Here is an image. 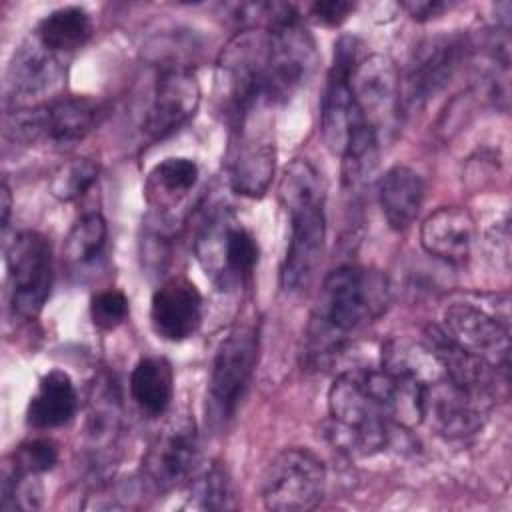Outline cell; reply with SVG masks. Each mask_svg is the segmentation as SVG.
Instances as JSON below:
<instances>
[{
    "label": "cell",
    "mask_w": 512,
    "mask_h": 512,
    "mask_svg": "<svg viewBox=\"0 0 512 512\" xmlns=\"http://www.w3.org/2000/svg\"><path fill=\"white\" fill-rule=\"evenodd\" d=\"M494 398L454 384L446 376L424 386L422 422L444 438H468L488 420Z\"/></svg>",
    "instance_id": "obj_12"
},
{
    "label": "cell",
    "mask_w": 512,
    "mask_h": 512,
    "mask_svg": "<svg viewBox=\"0 0 512 512\" xmlns=\"http://www.w3.org/2000/svg\"><path fill=\"white\" fill-rule=\"evenodd\" d=\"M202 322V296L186 278H170L156 288L150 302V324L168 342L190 338Z\"/></svg>",
    "instance_id": "obj_18"
},
{
    "label": "cell",
    "mask_w": 512,
    "mask_h": 512,
    "mask_svg": "<svg viewBox=\"0 0 512 512\" xmlns=\"http://www.w3.org/2000/svg\"><path fill=\"white\" fill-rule=\"evenodd\" d=\"M368 394L398 428H414L422 422L424 384L386 372L384 368H354Z\"/></svg>",
    "instance_id": "obj_21"
},
{
    "label": "cell",
    "mask_w": 512,
    "mask_h": 512,
    "mask_svg": "<svg viewBox=\"0 0 512 512\" xmlns=\"http://www.w3.org/2000/svg\"><path fill=\"white\" fill-rule=\"evenodd\" d=\"M106 236H108L106 220L98 212L84 214L70 228L64 242V254L74 264H86L98 258V254L106 244Z\"/></svg>",
    "instance_id": "obj_32"
},
{
    "label": "cell",
    "mask_w": 512,
    "mask_h": 512,
    "mask_svg": "<svg viewBox=\"0 0 512 512\" xmlns=\"http://www.w3.org/2000/svg\"><path fill=\"white\" fill-rule=\"evenodd\" d=\"M388 302L386 278L372 270L342 266L330 272L320 288L308 324V354L312 360L340 352L346 336L372 318Z\"/></svg>",
    "instance_id": "obj_1"
},
{
    "label": "cell",
    "mask_w": 512,
    "mask_h": 512,
    "mask_svg": "<svg viewBox=\"0 0 512 512\" xmlns=\"http://www.w3.org/2000/svg\"><path fill=\"white\" fill-rule=\"evenodd\" d=\"M198 182V164L184 156H172L154 166L148 180V190L162 200H178L188 194Z\"/></svg>",
    "instance_id": "obj_31"
},
{
    "label": "cell",
    "mask_w": 512,
    "mask_h": 512,
    "mask_svg": "<svg viewBox=\"0 0 512 512\" xmlns=\"http://www.w3.org/2000/svg\"><path fill=\"white\" fill-rule=\"evenodd\" d=\"M0 212H2V228L8 226L10 212H12V194L8 188V182L2 180V192H0Z\"/></svg>",
    "instance_id": "obj_38"
},
{
    "label": "cell",
    "mask_w": 512,
    "mask_h": 512,
    "mask_svg": "<svg viewBox=\"0 0 512 512\" xmlns=\"http://www.w3.org/2000/svg\"><path fill=\"white\" fill-rule=\"evenodd\" d=\"M450 6H452L450 2H442V0H408V2H400V8L406 10L418 22H426L430 18H436L442 12L450 10Z\"/></svg>",
    "instance_id": "obj_37"
},
{
    "label": "cell",
    "mask_w": 512,
    "mask_h": 512,
    "mask_svg": "<svg viewBox=\"0 0 512 512\" xmlns=\"http://www.w3.org/2000/svg\"><path fill=\"white\" fill-rule=\"evenodd\" d=\"M94 24L90 14L80 6H62L48 12L32 32L38 42L58 56L82 48L92 36Z\"/></svg>",
    "instance_id": "obj_27"
},
{
    "label": "cell",
    "mask_w": 512,
    "mask_h": 512,
    "mask_svg": "<svg viewBox=\"0 0 512 512\" xmlns=\"http://www.w3.org/2000/svg\"><path fill=\"white\" fill-rule=\"evenodd\" d=\"M100 118V106L88 96H66L46 104L20 106L4 116V132L14 142H50L68 146L80 142Z\"/></svg>",
    "instance_id": "obj_7"
},
{
    "label": "cell",
    "mask_w": 512,
    "mask_h": 512,
    "mask_svg": "<svg viewBox=\"0 0 512 512\" xmlns=\"http://www.w3.org/2000/svg\"><path fill=\"white\" fill-rule=\"evenodd\" d=\"M198 106L200 84L196 74L184 66H166L154 82L144 130L150 138L162 140L180 130L196 114Z\"/></svg>",
    "instance_id": "obj_16"
},
{
    "label": "cell",
    "mask_w": 512,
    "mask_h": 512,
    "mask_svg": "<svg viewBox=\"0 0 512 512\" xmlns=\"http://www.w3.org/2000/svg\"><path fill=\"white\" fill-rule=\"evenodd\" d=\"M278 192L290 218V236L280 268V288L294 294L312 282L322 258L326 240L324 194L316 168L302 158L286 166Z\"/></svg>",
    "instance_id": "obj_2"
},
{
    "label": "cell",
    "mask_w": 512,
    "mask_h": 512,
    "mask_svg": "<svg viewBox=\"0 0 512 512\" xmlns=\"http://www.w3.org/2000/svg\"><path fill=\"white\" fill-rule=\"evenodd\" d=\"M196 254L214 278L226 282L250 276L258 264L260 248L248 228L230 222L226 216H214L196 240Z\"/></svg>",
    "instance_id": "obj_15"
},
{
    "label": "cell",
    "mask_w": 512,
    "mask_h": 512,
    "mask_svg": "<svg viewBox=\"0 0 512 512\" xmlns=\"http://www.w3.org/2000/svg\"><path fill=\"white\" fill-rule=\"evenodd\" d=\"M326 490L324 462L306 448H284L266 466L260 482L264 508L306 512L316 508Z\"/></svg>",
    "instance_id": "obj_8"
},
{
    "label": "cell",
    "mask_w": 512,
    "mask_h": 512,
    "mask_svg": "<svg viewBox=\"0 0 512 512\" xmlns=\"http://www.w3.org/2000/svg\"><path fill=\"white\" fill-rule=\"evenodd\" d=\"M10 304L22 318H36L52 286V250L46 236L34 230L18 232L6 246Z\"/></svg>",
    "instance_id": "obj_11"
},
{
    "label": "cell",
    "mask_w": 512,
    "mask_h": 512,
    "mask_svg": "<svg viewBox=\"0 0 512 512\" xmlns=\"http://www.w3.org/2000/svg\"><path fill=\"white\" fill-rule=\"evenodd\" d=\"M354 12L352 2L320 0L310 6V16L322 26H340Z\"/></svg>",
    "instance_id": "obj_36"
},
{
    "label": "cell",
    "mask_w": 512,
    "mask_h": 512,
    "mask_svg": "<svg viewBox=\"0 0 512 512\" xmlns=\"http://www.w3.org/2000/svg\"><path fill=\"white\" fill-rule=\"evenodd\" d=\"M462 34H436L418 44L400 76V112L412 114L436 98L454 78L466 58Z\"/></svg>",
    "instance_id": "obj_9"
},
{
    "label": "cell",
    "mask_w": 512,
    "mask_h": 512,
    "mask_svg": "<svg viewBox=\"0 0 512 512\" xmlns=\"http://www.w3.org/2000/svg\"><path fill=\"white\" fill-rule=\"evenodd\" d=\"M258 360V330L240 324L220 342L206 390V422L222 430L236 416L242 404Z\"/></svg>",
    "instance_id": "obj_5"
},
{
    "label": "cell",
    "mask_w": 512,
    "mask_h": 512,
    "mask_svg": "<svg viewBox=\"0 0 512 512\" xmlns=\"http://www.w3.org/2000/svg\"><path fill=\"white\" fill-rule=\"evenodd\" d=\"M198 466V430L188 414L172 416L150 440L140 472L156 492H172L190 482Z\"/></svg>",
    "instance_id": "obj_10"
},
{
    "label": "cell",
    "mask_w": 512,
    "mask_h": 512,
    "mask_svg": "<svg viewBox=\"0 0 512 512\" xmlns=\"http://www.w3.org/2000/svg\"><path fill=\"white\" fill-rule=\"evenodd\" d=\"M62 74L64 68L60 56L44 48L32 34L14 50L6 80L10 94L16 100L26 102L52 92Z\"/></svg>",
    "instance_id": "obj_20"
},
{
    "label": "cell",
    "mask_w": 512,
    "mask_h": 512,
    "mask_svg": "<svg viewBox=\"0 0 512 512\" xmlns=\"http://www.w3.org/2000/svg\"><path fill=\"white\" fill-rule=\"evenodd\" d=\"M360 60V42L354 36H342L334 44V58L320 106V132L334 154L342 152L352 124L364 118L350 88V76Z\"/></svg>",
    "instance_id": "obj_13"
},
{
    "label": "cell",
    "mask_w": 512,
    "mask_h": 512,
    "mask_svg": "<svg viewBox=\"0 0 512 512\" xmlns=\"http://www.w3.org/2000/svg\"><path fill=\"white\" fill-rule=\"evenodd\" d=\"M328 418L322 434L328 444L348 456H372L392 440V422L368 394L356 370L338 374L328 390Z\"/></svg>",
    "instance_id": "obj_3"
},
{
    "label": "cell",
    "mask_w": 512,
    "mask_h": 512,
    "mask_svg": "<svg viewBox=\"0 0 512 512\" xmlns=\"http://www.w3.org/2000/svg\"><path fill=\"white\" fill-rule=\"evenodd\" d=\"M238 140L230 148L228 180L234 192L258 198L274 176V144L262 132H250L244 124L236 128Z\"/></svg>",
    "instance_id": "obj_19"
},
{
    "label": "cell",
    "mask_w": 512,
    "mask_h": 512,
    "mask_svg": "<svg viewBox=\"0 0 512 512\" xmlns=\"http://www.w3.org/2000/svg\"><path fill=\"white\" fill-rule=\"evenodd\" d=\"M78 408V394L64 370L42 376L26 408V422L36 430H50L68 424Z\"/></svg>",
    "instance_id": "obj_25"
},
{
    "label": "cell",
    "mask_w": 512,
    "mask_h": 512,
    "mask_svg": "<svg viewBox=\"0 0 512 512\" xmlns=\"http://www.w3.org/2000/svg\"><path fill=\"white\" fill-rule=\"evenodd\" d=\"M98 180V164L90 158L64 162L50 178V194L62 202H72L86 194Z\"/></svg>",
    "instance_id": "obj_33"
},
{
    "label": "cell",
    "mask_w": 512,
    "mask_h": 512,
    "mask_svg": "<svg viewBox=\"0 0 512 512\" xmlns=\"http://www.w3.org/2000/svg\"><path fill=\"white\" fill-rule=\"evenodd\" d=\"M350 88L364 120L376 134L400 116V74L388 56L362 58L350 76Z\"/></svg>",
    "instance_id": "obj_17"
},
{
    "label": "cell",
    "mask_w": 512,
    "mask_h": 512,
    "mask_svg": "<svg viewBox=\"0 0 512 512\" xmlns=\"http://www.w3.org/2000/svg\"><path fill=\"white\" fill-rule=\"evenodd\" d=\"M424 180L408 166H392L380 178L378 202L388 226L404 232L416 220L424 202Z\"/></svg>",
    "instance_id": "obj_24"
},
{
    "label": "cell",
    "mask_w": 512,
    "mask_h": 512,
    "mask_svg": "<svg viewBox=\"0 0 512 512\" xmlns=\"http://www.w3.org/2000/svg\"><path fill=\"white\" fill-rule=\"evenodd\" d=\"M426 344L434 352L440 368L448 380L474 392L494 398L500 372L486 360L456 344L440 326L426 328ZM506 378V376H504Z\"/></svg>",
    "instance_id": "obj_22"
},
{
    "label": "cell",
    "mask_w": 512,
    "mask_h": 512,
    "mask_svg": "<svg viewBox=\"0 0 512 512\" xmlns=\"http://www.w3.org/2000/svg\"><path fill=\"white\" fill-rule=\"evenodd\" d=\"M130 394L136 406L150 418L166 414L174 396V372L166 358L144 356L130 374Z\"/></svg>",
    "instance_id": "obj_26"
},
{
    "label": "cell",
    "mask_w": 512,
    "mask_h": 512,
    "mask_svg": "<svg viewBox=\"0 0 512 512\" xmlns=\"http://www.w3.org/2000/svg\"><path fill=\"white\" fill-rule=\"evenodd\" d=\"M380 368L398 376L412 378L424 386L444 376L440 362L426 342H414L402 336L390 338L382 344Z\"/></svg>",
    "instance_id": "obj_28"
},
{
    "label": "cell",
    "mask_w": 512,
    "mask_h": 512,
    "mask_svg": "<svg viewBox=\"0 0 512 512\" xmlns=\"http://www.w3.org/2000/svg\"><path fill=\"white\" fill-rule=\"evenodd\" d=\"M58 462V448L52 440L34 438L16 448L12 454V466L22 474L40 476L52 470Z\"/></svg>",
    "instance_id": "obj_34"
},
{
    "label": "cell",
    "mask_w": 512,
    "mask_h": 512,
    "mask_svg": "<svg viewBox=\"0 0 512 512\" xmlns=\"http://www.w3.org/2000/svg\"><path fill=\"white\" fill-rule=\"evenodd\" d=\"M316 64L314 38L302 26L298 10L290 6L266 30L264 100L270 104L290 100L310 80Z\"/></svg>",
    "instance_id": "obj_4"
},
{
    "label": "cell",
    "mask_w": 512,
    "mask_h": 512,
    "mask_svg": "<svg viewBox=\"0 0 512 512\" xmlns=\"http://www.w3.org/2000/svg\"><path fill=\"white\" fill-rule=\"evenodd\" d=\"M474 242V220L458 206L434 210L420 226L422 248L446 262H464Z\"/></svg>",
    "instance_id": "obj_23"
},
{
    "label": "cell",
    "mask_w": 512,
    "mask_h": 512,
    "mask_svg": "<svg viewBox=\"0 0 512 512\" xmlns=\"http://www.w3.org/2000/svg\"><path fill=\"white\" fill-rule=\"evenodd\" d=\"M190 504L200 510H234L236 496L228 470L210 462L190 478Z\"/></svg>",
    "instance_id": "obj_30"
},
{
    "label": "cell",
    "mask_w": 512,
    "mask_h": 512,
    "mask_svg": "<svg viewBox=\"0 0 512 512\" xmlns=\"http://www.w3.org/2000/svg\"><path fill=\"white\" fill-rule=\"evenodd\" d=\"M266 32L244 30L236 34L218 58L216 96L234 128L240 126L264 98Z\"/></svg>",
    "instance_id": "obj_6"
},
{
    "label": "cell",
    "mask_w": 512,
    "mask_h": 512,
    "mask_svg": "<svg viewBox=\"0 0 512 512\" xmlns=\"http://www.w3.org/2000/svg\"><path fill=\"white\" fill-rule=\"evenodd\" d=\"M440 328L456 344L486 360L508 378L510 328L506 318L472 302H454L444 310Z\"/></svg>",
    "instance_id": "obj_14"
},
{
    "label": "cell",
    "mask_w": 512,
    "mask_h": 512,
    "mask_svg": "<svg viewBox=\"0 0 512 512\" xmlns=\"http://www.w3.org/2000/svg\"><path fill=\"white\" fill-rule=\"evenodd\" d=\"M90 314L94 326L100 330H112L120 326L128 316V298L120 290H102L94 294L90 302Z\"/></svg>",
    "instance_id": "obj_35"
},
{
    "label": "cell",
    "mask_w": 512,
    "mask_h": 512,
    "mask_svg": "<svg viewBox=\"0 0 512 512\" xmlns=\"http://www.w3.org/2000/svg\"><path fill=\"white\" fill-rule=\"evenodd\" d=\"M340 156L344 188L350 192L364 188L378 164V134L364 118L352 124Z\"/></svg>",
    "instance_id": "obj_29"
}]
</instances>
